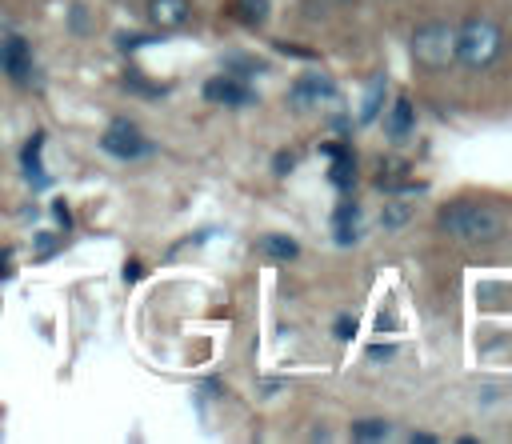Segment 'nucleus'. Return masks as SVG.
Segmentation results:
<instances>
[{
    "label": "nucleus",
    "instance_id": "1",
    "mask_svg": "<svg viewBox=\"0 0 512 444\" xmlns=\"http://www.w3.org/2000/svg\"><path fill=\"white\" fill-rule=\"evenodd\" d=\"M436 228L448 240L460 244H496L504 236V216L492 204H476V200H448L436 212Z\"/></svg>",
    "mask_w": 512,
    "mask_h": 444
},
{
    "label": "nucleus",
    "instance_id": "2",
    "mask_svg": "<svg viewBox=\"0 0 512 444\" xmlns=\"http://www.w3.org/2000/svg\"><path fill=\"white\" fill-rule=\"evenodd\" d=\"M500 52H504V32H500L496 20H488V16H468L464 24H456V64L484 72V68L496 64Z\"/></svg>",
    "mask_w": 512,
    "mask_h": 444
},
{
    "label": "nucleus",
    "instance_id": "3",
    "mask_svg": "<svg viewBox=\"0 0 512 444\" xmlns=\"http://www.w3.org/2000/svg\"><path fill=\"white\" fill-rule=\"evenodd\" d=\"M412 60L428 72L436 68H448L456 64V24H444V20H428L412 32Z\"/></svg>",
    "mask_w": 512,
    "mask_h": 444
},
{
    "label": "nucleus",
    "instance_id": "4",
    "mask_svg": "<svg viewBox=\"0 0 512 444\" xmlns=\"http://www.w3.org/2000/svg\"><path fill=\"white\" fill-rule=\"evenodd\" d=\"M100 148H104L112 160H140V156H148V152H152L148 136H144L128 116H116V120L104 128Z\"/></svg>",
    "mask_w": 512,
    "mask_h": 444
},
{
    "label": "nucleus",
    "instance_id": "5",
    "mask_svg": "<svg viewBox=\"0 0 512 444\" xmlns=\"http://www.w3.org/2000/svg\"><path fill=\"white\" fill-rule=\"evenodd\" d=\"M0 72L8 80H16V84H28L32 80L36 64H32V44L24 36H16V32L0 36Z\"/></svg>",
    "mask_w": 512,
    "mask_h": 444
},
{
    "label": "nucleus",
    "instance_id": "6",
    "mask_svg": "<svg viewBox=\"0 0 512 444\" xmlns=\"http://www.w3.org/2000/svg\"><path fill=\"white\" fill-rule=\"evenodd\" d=\"M204 100H208V104H224V108H248V104H256V92H252L240 76L220 72V76H212V80L204 84Z\"/></svg>",
    "mask_w": 512,
    "mask_h": 444
},
{
    "label": "nucleus",
    "instance_id": "7",
    "mask_svg": "<svg viewBox=\"0 0 512 444\" xmlns=\"http://www.w3.org/2000/svg\"><path fill=\"white\" fill-rule=\"evenodd\" d=\"M288 100L300 104V108H308V104H324V100H336V84L328 80V72H304L300 80H292Z\"/></svg>",
    "mask_w": 512,
    "mask_h": 444
},
{
    "label": "nucleus",
    "instance_id": "8",
    "mask_svg": "<svg viewBox=\"0 0 512 444\" xmlns=\"http://www.w3.org/2000/svg\"><path fill=\"white\" fill-rule=\"evenodd\" d=\"M144 16L156 32H172V28H184L192 20V0H148Z\"/></svg>",
    "mask_w": 512,
    "mask_h": 444
},
{
    "label": "nucleus",
    "instance_id": "9",
    "mask_svg": "<svg viewBox=\"0 0 512 444\" xmlns=\"http://www.w3.org/2000/svg\"><path fill=\"white\" fill-rule=\"evenodd\" d=\"M416 132V104L408 100V96H396L392 104H388V112H384V136L392 140V144H400V140H408Z\"/></svg>",
    "mask_w": 512,
    "mask_h": 444
},
{
    "label": "nucleus",
    "instance_id": "10",
    "mask_svg": "<svg viewBox=\"0 0 512 444\" xmlns=\"http://www.w3.org/2000/svg\"><path fill=\"white\" fill-rule=\"evenodd\" d=\"M44 132L36 128L32 136H28V144L20 148V172H24V180L32 184V188H44L48 184V176H44V164H40V148H44Z\"/></svg>",
    "mask_w": 512,
    "mask_h": 444
},
{
    "label": "nucleus",
    "instance_id": "11",
    "mask_svg": "<svg viewBox=\"0 0 512 444\" xmlns=\"http://www.w3.org/2000/svg\"><path fill=\"white\" fill-rule=\"evenodd\" d=\"M256 252H260V256H268V260H280V264H288V260H296V256H300V244H296L292 236L268 232V236H260V240H256Z\"/></svg>",
    "mask_w": 512,
    "mask_h": 444
},
{
    "label": "nucleus",
    "instance_id": "12",
    "mask_svg": "<svg viewBox=\"0 0 512 444\" xmlns=\"http://www.w3.org/2000/svg\"><path fill=\"white\" fill-rule=\"evenodd\" d=\"M360 208L352 204V200H344L340 208H336V216H332V228H336V244H352L356 236H360Z\"/></svg>",
    "mask_w": 512,
    "mask_h": 444
},
{
    "label": "nucleus",
    "instance_id": "13",
    "mask_svg": "<svg viewBox=\"0 0 512 444\" xmlns=\"http://www.w3.org/2000/svg\"><path fill=\"white\" fill-rule=\"evenodd\" d=\"M384 88H388V80H384V76H372V80H368V92H364V100H360V112H356V120H360V124H372V120L380 116V104H384Z\"/></svg>",
    "mask_w": 512,
    "mask_h": 444
},
{
    "label": "nucleus",
    "instance_id": "14",
    "mask_svg": "<svg viewBox=\"0 0 512 444\" xmlns=\"http://www.w3.org/2000/svg\"><path fill=\"white\" fill-rule=\"evenodd\" d=\"M388 436H392V424L384 416H368V420H356L352 424V440H360V444H380Z\"/></svg>",
    "mask_w": 512,
    "mask_h": 444
},
{
    "label": "nucleus",
    "instance_id": "15",
    "mask_svg": "<svg viewBox=\"0 0 512 444\" xmlns=\"http://www.w3.org/2000/svg\"><path fill=\"white\" fill-rule=\"evenodd\" d=\"M328 180L336 184V188H352L356 184V156L352 152H340V156H332V172H328Z\"/></svg>",
    "mask_w": 512,
    "mask_h": 444
},
{
    "label": "nucleus",
    "instance_id": "16",
    "mask_svg": "<svg viewBox=\"0 0 512 444\" xmlns=\"http://www.w3.org/2000/svg\"><path fill=\"white\" fill-rule=\"evenodd\" d=\"M408 220H412V204H408V200H388L384 212H380V228H384V232H396V228H404Z\"/></svg>",
    "mask_w": 512,
    "mask_h": 444
},
{
    "label": "nucleus",
    "instance_id": "17",
    "mask_svg": "<svg viewBox=\"0 0 512 444\" xmlns=\"http://www.w3.org/2000/svg\"><path fill=\"white\" fill-rule=\"evenodd\" d=\"M232 16L240 20V24H264V16H268V0H232Z\"/></svg>",
    "mask_w": 512,
    "mask_h": 444
},
{
    "label": "nucleus",
    "instance_id": "18",
    "mask_svg": "<svg viewBox=\"0 0 512 444\" xmlns=\"http://www.w3.org/2000/svg\"><path fill=\"white\" fill-rule=\"evenodd\" d=\"M68 32L72 36H88L92 32V16H88V4H68Z\"/></svg>",
    "mask_w": 512,
    "mask_h": 444
},
{
    "label": "nucleus",
    "instance_id": "19",
    "mask_svg": "<svg viewBox=\"0 0 512 444\" xmlns=\"http://www.w3.org/2000/svg\"><path fill=\"white\" fill-rule=\"evenodd\" d=\"M60 248H64V236L60 232H36V264L48 260V256H56Z\"/></svg>",
    "mask_w": 512,
    "mask_h": 444
},
{
    "label": "nucleus",
    "instance_id": "20",
    "mask_svg": "<svg viewBox=\"0 0 512 444\" xmlns=\"http://www.w3.org/2000/svg\"><path fill=\"white\" fill-rule=\"evenodd\" d=\"M224 68H228L232 76L248 80V76H252V72H260L264 64H260V60H252V56H228V60H224Z\"/></svg>",
    "mask_w": 512,
    "mask_h": 444
},
{
    "label": "nucleus",
    "instance_id": "21",
    "mask_svg": "<svg viewBox=\"0 0 512 444\" xmlns=\"http://www.w3.org/2000/svg\"><path fill=\"white\" fill-rule=\"evenodd\" d=\"M124 88H132V92H144V96H164V84H148L136 68H128V76H124Z\"/></svg>",
    "mask_w": 512,
    "mask_h": 444
},
{
    "label": "nucleus",
    "instance_id": "22",
    "mask_svg": "<svg viewBox=\"0 0 512 444\" xmlns=\"http://www.w3.org/2000/svg\"><path fill=\"white\" fill-rule=\"evenodd\" d=\"M48 208H52V216H56V224H60V228L68 232V228H72V212H68V204H64L60 196H56V200H52Z\"/></svg>",
    "mask_w": 512,
    "mask_h": 444
},
{
    "label": "nucleus",
    "instance_id": "23",
    "mask_svg": "<svg viewBox=\"0 0 512 444\" xmlns=\"http://www.w3.org/2000/svg\"><path fill=\"white\" fill-rule=\"evenodd\" d=\"M152 40H156V36H144V32H132V36H128V32H124V36H120V48H124V52H132V48L152 44Z\"/></svg>",
    "mask_w": 512,
    "mask_h": 444
},
{
    "label": "nucleus",
    "instance_id": "24",
    "mask_svg": "<svg viewBox=\"0 0 512 444\" xmlns=\"http://www.w3.org/2000/svg\"><path fill=\"white\" fill-rule=\"evenodd\" d=\"M356 336V320L352 316H340L336 320V340H352Z\"/></svg>",
    "mask_w": 512,
    "mask_h": 444
},
{
    "label": "nucleus",
    "instance_id": "25",
    "mask_svg": "<svg viewBox=\"0 0 512 444\" xmlns=\"http://www.w3.org/2000/svg\"><path fill=\"white\" fill-rule=\"evenodd\" d=\"M292 168H296V156H292V152H280V156H276V176H288Z\"/></svg>",
    "mask_w": 512,
    "mask_h": 444
},
{
    "label": "nucleus",
    "instance_id": "26",
    "mask_svg": "<svg viewBox=\"0 0 512 444\" xmlns=\"http://www.w3.org/2000/svg\"><path fill=\"white\" fill-rule=\"evenodd\" d=\"M368 356H372V360H388V356H396V348H392V344H372Z\"/></svg>",
    "mask_w": 512,
    "mask_h": 444
},
{
    "label": "nucleus",
    "instance_id": "27",
    "mask_svg": "<svg viewBox=\"0 0 512 444\" xmlns=\"http://www.w3.org/2000/svg\"><path fill=\"white\" fill-rule=\"evenodd\" d=\"M140 272H144V268H140V260H128V264H124V280H128V284H136V280H140Z\"/></svg>",
    "mask_w": 512,
    "mask_h": 444
},
{
    "label": "nucleus",
    "instance_id": "28",
    "mask_svg": "<svg viewBox=\"0 0 512 444\" xmlns=\"http://www.w3.org/2000/svg\"><path fill=\"white\" fill-rule=\"evenodd\" d=\"M276 388H284V380H260V392L264 396H276Z\"/></svg>",
    "mask_w": 512,
    "mask_h": 444
},
{
    "label": "nucleus",
    "instance_id": "29",
    "mask_svg": "<svg viewBox=\"0 0 512 444\" xmlns=\"http://www.w3.org/2000/svg\"><path fill=\"white\" fill-rule=\"evenodd\" d=\"M8 260H12V252H0V280H4V276H12V268H8Z\"/></svg>",
    "mask_w": 512,
    "mask_h": 444
},
{
    "label": "nucleus",
    "instance_id": "30",
    "mask_svg": "<svg viewBox=\"0 0 512 444\" xmlns=\"http://www.w3.org/2000/svg\"><path fill=\"white\" fill-rule=\"evenodd\" d=\"M408 440H412V444H432V440H436V436H428V432H412V436H408Z\"/></svg>",
    "mask_w": 512,
    "mask_h": 444
},
{
    "label": "nucleus",
    "instance_id": "31",
    "mask_svg": "<svg viewBox=\"0 0 512 444\" xmlns=\"http://www.w3.org/2000/svg\"><path fill=\"white\" fill-rule=\"evenodd\" d=\"M344 4H348V0H344Z\"/></svg>",
    "mask_w": 512,
    "mask_h": 444
}]
</instances>
